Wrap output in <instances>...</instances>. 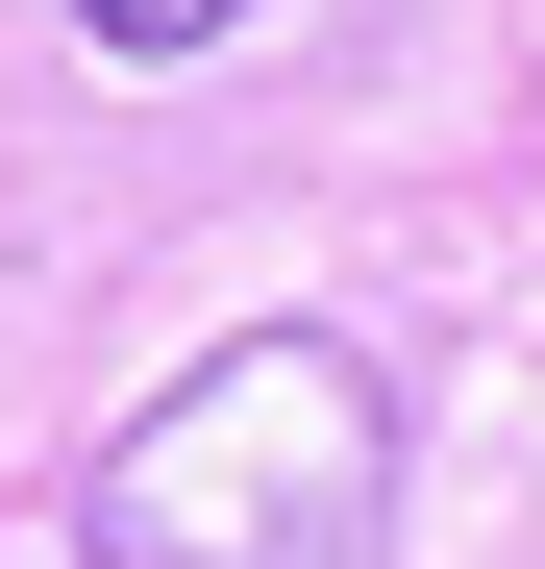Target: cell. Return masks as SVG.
I'll list each match as a JSON object with an SVG mask.
<instances>
[{
	"instance_id": "7a4b0ae2",
	"label": "cell",
	"mask_w": 545,
	"mask_h": 569,
	"mask_svg": "<svg viewBox=\"0 0 545 569\" xmlns=\"http://www.w3.org/2000/svg\"><path fill=\"white\" fill-rule=\"evenodd\" d=\"M75 26H100L125 74H174V50H224V26H248V0H75Z\"/></svg>"
},
{
	"instance_id": "6da1fadb",
	"label": "cell",
	"mask_w": 545,
	"mask_h": 569,
	"mask_svg": "<svg viewBox=\"0 0 545 569\" xmlns=\"http://www.w3.org/2000/svg\"><path fill=\"white\" fill-rule=\"evenodd\" d=\"M397 520V371L347 322H248L75 470V569H373Z\"/></svg>"
}]
</instances>
